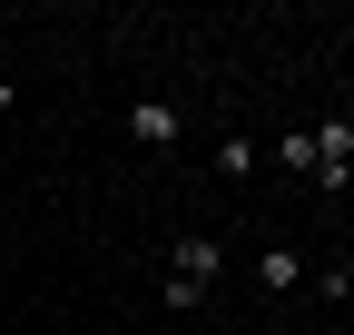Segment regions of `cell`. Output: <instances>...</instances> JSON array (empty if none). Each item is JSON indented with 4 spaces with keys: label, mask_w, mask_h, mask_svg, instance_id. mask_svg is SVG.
Listing matches in <instances>:
<instances>
[{
    "label": "cell",
    "mask_w": 354,
    "mask_h": 335,
    "mask_svg": "<svg viewBox=\"0 0 354 335\" xmlns=\"http://www.w3.org/2000/svg\"><path fill=\"white\" fill-rule=\"evenodd\" d=\"M227 276V257H216V237H177L167 246V306L187 316V306H207V286Z\"/></svg>",
    "instance_id": "1"
},
{
    "label": "cell",
    "mask_w": 354,
    "mask_h": 335,
    "mask_svg": "<svg viewBox=\"0 0 354 335\" xmlns=\"http://www.w3.org/2000/svg\"><path fill=\"white\" fill-rule=\"evenodd\" d=\"M354 178V118H325L315 129V188H344Z\"/></svg>",
    "instance_id": "2"
},
{
    "label": "cell",
    "mask_w": 354,
    "mask_h": 335,
    "mask_svg": "<svg viewBox=\"0 0 354 335\" xmlns=\"http://www.w3.org/2000/svg\"><path fill=\"white\" fill-rule=\"evenodd\" d=\"M128 138H138V148H177V138H187V109L138 99V109H128Z\"/></svg>",
    "instance_id": "3"
},
{
    "label": "cell",
    "mask_w": 354,
    "mask_h": 335,
    "mask_svg": "<svg viewBox=\"0 0 354 335\" xmlns=\"http://www.w3.org/2000/svg\"><path fill=\"white\" fill-rule=\"evenodd\" d=\"M276 168H286L295 188H315V129H286L276 138Z\"/></svg>",
    "instance_id": "4"
},
{
    "label": "cell",
    "mask_w": 354,
    "mask_h": 335,
    "mask_svg": "<svg viewBox=\"0 0 354 335\" xmlns=\"http://www.w3.org/2000/svg\"><path fill=\"white\" fill-rule=\"evenodd\" d=\"M295 276H305L295 246H266V257H256V286H266V296H295Z\"/></svg>",
    "instance_id": "5"
},
{
    "label": "cell",
    "mask_w": 354,
    "mask_h": 335,
    "mask_svg": "<svg viewBox=\"0 0 354 335\" xmlns=\"http://www.w3.org/2000/svg\"><path fill=\"white\" fill-rule=\"evenodd\" d=\"M216 178H256V138H216Z\"/></svg>",
    "instance_id": "6"
},
{
    "label": "cell",
    "mask_w": 354,
    "mask_h": 335,
    "mask_svg": "<svg viewBox=\"0 0 354 335\" xmlns=\"http://www.w3.org/2000/svg\"><path fill=\"white\" fill-rule=\"evenodd\" d=\"M0 276H10V266H0Z\"/></svg>",
    "instance_id": "7"
}]
</instances>
